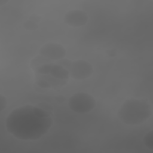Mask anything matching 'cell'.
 <instances>
[{
	"instance_id": "cell-1",
	"label": "cell",
	"mask_w": 153,
	"mask_h": 153,
	"mask_svg": "<svg viewBox=\"0 0 153 153\" xmlns=\"http://www.w3.org/2000/svg\"><path fill=\"white\" fill-rule=\"evenodd\" d=\"M53 118L47 111L26 105L13 109L6 118L7 131L24 140H35L45 135L53 125Z\"/></svg>"
},
{
	"instance_id": "cell-2",
	"label": "cell",
	"mask_w": 153,
	"mask_h": 153,
	"mask_svg": "<svg viewBox=\"0 0 153 153\" xmlns=\"http://www.w3.org/2000/svg\"><path fill=\"white\" fill-rule=\"evenodd\" d=\"M152 114L151 104L146 100L138 99L126 100L119 108L117 116L124 124L138 125L145 123Z\"/></svg>"
},
{
	"instance_id": "cell-3",
	"label": "cell",
	"mask_w": 153,
	"mask_h": 153,
	"mask_svg": "<svg viewBox=\"0 0 153 153\" xmlns=\"http://www.w3.org/2000/svg\"><path fill=\"white\" fill-rule=\"evenodd\" d=\"M95 99L90 94L78 92L70 97L68 105L70 109L79 114H85L91 111L96 106Z\"/></svg>"
},
{
	"instance_id": "cell-4",
	"label": "cell",
	"mask_w": 153,
	"mask_h": 153,
	"mask_svg": "<svg viewBox=\"0 0 153 153\" xmlns=\"http://www.w3.org/2000/svg\"><path fill=\"white\" fill-rule=\"evenodd\" d=\"M65 62L61 60L59 64H64L63 66L69 71L70 76L74 79L77 80L85 79L90 77L93 72V66L88 61L77 60L70 62L65 60Z\"/></svg>"
},
{
	"instance_id": "cell-5",
	"label": "cell",
	"mask_w": 153,
	"mask_h": 153,
	"mask_svg": "<svg viewBox=\"0 0 153 153\" xmlns=\"http://www.w3.org/2000/svg\"><path fill=\"white\" fill-rule=\"evenodd\" d=\"M36 73L39 75H50L56 79L66 81L70 76L69 71L60 64L48 63L38 66Z\"/></svg>"
},
{
	"instance_id": "cell-6",
	"label": "cell",
	"mask_w": 153,
	"mask_h": 153,
	"mask_svg": "<svg viewBox=\"0 0 153 153\" xmlns=\"http://www.w3.org/2000/svg\"><path fill=\"white\" fill-rule=\"evenodd\" d=\"M39 54L44 57L51 60H59L63 59L66 54V50L62 45L50 42L44 45L39 51Z\"/></svg>"
},
{
	"instance_id": "cell-7",
	"label": "cell",
	"mask_w": 153,
	"mask_h": 153,
	"mask_svg": "<svg viewBox=\"0 0 153 153\" xmlns=\"http://www.w3.org/2000/svg\"><path fill=\"white\" fill-rule=\"evenodd\" d=\"M87 14L80 10H73L66 13L63 17L66 24L72 27H80L85 25L88 22Z\"/></svg>"
},
{
	"instance_id": "cell-8",
	"label": "cell",
	"mask_w": 153,
	"mask_h": 153,
	"mask_svg": "<svg viewBox=\"0 0 153 153\" xmlns=\"http://www.w3.org/2000/svg\"><path fill=\"white\" fill-rule=\"evenodd\" d=\"M145 145L150 149H153V130L148 131L143 137Z\"/></svg>"
},
{
	"instance_id": "cell-9",
	"label": "cell",
	"mask_w": 153,
	"mask_h": 153,
	"mask_svg": "<svg viewBox=\"0 0 153 153\" xmlns=\"http://www.w3.org/2000/svg\"><path fill=\"white\" fill-rule=\"evenodd\" d=\"M7 106V99L5 97L2 95H0V109L2 111L4 108H5Z\"/></svg>"
}]
</instances>
